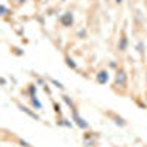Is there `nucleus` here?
<instances>
[{"label":"nucleus","instance_id":"f257e3e1","mask_svg":"<svg viewBox=\"0 0 147 147\" xmlns=\"http://www.w3.org/2000/svg\"><path fill=\"white\" fill-rule=\"evenodd\" d=\"M128 84V75L124 69H118L115 74V88L125 90Z\"/></svg>","mask_w":147,"mask_h":147},{"label":"nucleus","instance_id":"f03ea898","mask_svg":"<svg viewBox=\"0 0 147 147\" xmlns=\"http://www.w3.org/2000/svg\"><path fill=\"white\" fill-rule=\"evenodd\" d=\"M72 121L77 124V127L78 128H81V129H88V122L85 121L82 116H80V113H78V110H77V107H74L72 109Z\"/></svg>","mask_w":147,"mask_h":147},{"label":"nucleus","instance_id":"7ed1b4c3","mask_svg":"<svg viewBox=\"0 0 147 147\" xmlns=\"http://www.w3.org/2000/svg\"><path fill=\"white\" fill-rule=\"evenodd\" d=\"M107 81H109V71L102 69L96 74V82L97 84H106Z\"/></svg>","mask_w":147,"mask_h":147},{"label":"nucleus","instance_id":"20e7f679","mask_svg":"<svg viewBox=\"0 0 147 147\" xmlns=\"http://www.w3.org/2000/svg\"><path fill=\"white\" fill-rule=\"evenodd\" d=\"M60 24H62L63 27H71L72 24H74V15H72V12H66V13H63L62 16H60Z\"/></svg>","mask_w":147,"mask_h":147},{"label":"nucleus","instance_id":"39448f33","mask_svg":"<svg viewBox=\"0 0 147 147\" xmlns=\"http://www.w3.org/2000/svg\"><path fill=\"white\" fill-rule=\"evenodd\" d=\"M18 107L22 110V112H25L28 116H31V118H34V119H37V121H38L40 119V116L38 115H37L35 112H32V110L30 109V107H27V106H24V105H18Z\"/></svg>","mask_w":147,"mask_h":147},{"label":"nucleus","instance_id":"423d86ee","mask_svg":"<svg viewBox=\"0 0 147 147\" xmlns=\"http://www.w3.org/2000/svg\"><path fill=\"white\" fill-rule=\"evenodd\" d=\"M30 100H31V105H32V107H34L35 110H40V109L43 107L41 102L38 100V97H37V96H30Z\"/></svg>","mask_w":147,"mask_h":147},{"label":"nucleus","instance_id":"0eeeda50","mask_svg":"<svg viewBox=\"0 0 147 147\" xmlns=\"http://www.w3.org/2000/svg\"><path fill=\"white\" fill-rule=\"evenodd\" d=\"M127 46H128L127 37H121V40H119V43H118V50H119V52H125V50H127Z\"/></svg>","mask_w":147,"mask_h":147},{"label":"nucleus","instance_id":"6e6552de","mask_svg":"<svg viewBox=\"0 0 147 147\" xmlns=\"http://www.w3.org/2000/svg\"><path fill=\"white\" fill-rule=\"evenodd\" d=\"M113 119H115L113 122H115L116 125H119V127H125V125H127V122H125V119H122L121 116H115Z\"/></svg>","mask_w":147,"mask_h":147},{"label":"nucleus","instance_id":"1a4fd4ad","mask_svg":"<svg viewBox=\"0 0 147 147\" xmlns=\"http://www.w3.org/2000/svg\"><path fill=\"white\" fill-rule=\"evenodd\" d=\"M65 60H66V65H68L69 68H72V69H77V63H75V60H74L72 57H69V56H68Z\"/></svg>","mask_w":147,"mask_h":147},{"label":"nucleus","instance_id":"9d476101","mask_svg":"<svg viewBox=\"0 0 147 147\" xmlns=\"http://www.w3.org/2000/svg\"><path fill=\"white\" fill-rule=\"evenodd\" d=\"M62 100H63V102H65V103L68 105V107H71V110H72L74 107H75V106H74V102H72V100L69 99L68 96H62Z\"/></svg>","mask_w":147,"mask_h":147},{"label":"nucleus","instance_id":"9b49d317","mask_svg":"<svg viewBox=\"0 0 147 147\" xmlns=\"http://www.w3.org/2000/svg\"><path fill=\"white\" fill-rule=\"evenodd\" d=\"M59 124H60V125H65V127H68V128H72V122H71L69 119H63V121H60Z\"/></svg>","mask_w":147,"mask_h":147},{"label":"nucleus","instance_id":"f8f14e48","mask_svg":"<svg viewBox=\"0 0 147 147\" xmlns=\"http://www.w3.org/2000/svg\"><path fill=\"white\" fill-rule=\"evenodd\" d=\"M50 82L55 84V87H57V88H60V90H63V84H62V82H59V81H56V80H53V78L50 80Z\"/></svg>","mask_w":147,"mask_h":147},{"label":"nucleus","instance_id":"ddd939ff","mask_svg":"<svg viewBox=\"0 0 147 147\" xmlns=\"http://www.w3.org/2000/svg\"><path fill=\"white\" fill-rule=\"evenodd\" d=\"M6 13H7V7H6V5L3 3L2 6H0V15H2V16H6Z\"/></svg>","mask_w":147,"mask_h":147},{"label":"nucleus","instance_id":"4468645a","mask_svg":"<svg viewBox=\"0 0 147 147\" xmlns=\"http://www.w3.org/2000/svg\"><path fill=\"white\" fill-rule=\"evenodd\" d=\"M143 49H144V44L138 41V43H137V50H138L140 53H143V52H144V50H143Z\"/></svg>","mask_w":147,"mask_h":147},{"label":"nucleus","instance_id":"2eb2a0df","mask_svg":"<svg viewBox=\"0 0 147 147\" xmlns=\"http://www.w3.org/2000/svg\"><path fill=\"white\" fill-rule=\"evenodd\" d=\"M13 2H15L16 5H22V3H25V0H13Z\"/></svg>","mask_w":147,"mask_h":147},{"label":"nucleus","instance_id":"dca6fc26","mask_svg":"<svg viewBox=\"0 0 147 147\" xmlns=\"http://www.w3.org/2000/svg\"><path fill=\"white\" fill-rule=\"evenodd\" d=\"M37 84H40V85H43V84H44V80H43V78H38V80H37Z\"/></svg>","mask_w":147,"mask_h":147},{"label":"nucleus","instance_id":"f3484780","mask_svg":"<svg viewBox=\"0 0 147 147\" xmlns=\"http://www.w3.org/2000/svg\"><path fill=\"white\" fill-rule=\"evenodd\" d=\"M115 2H116V3H118V5H121V3H122V2H124V0H115Z\"/></svg>","mask_w":147,"mask_h":147},{"label":"nucleus","instance_id":"a211bd4d","mask_svg":"<svg viewBox=\"0 0 147 147\" xmlns=\"http://www.w3.org/2000/svg\"><path fill=\"white\" fill-rule=\"evenodd\" d=\"M146 82H147V72H146Z\"/></svg>","mask_w":147,"mask_h":147},{"label":"nucleus","instance_id":"6ab92c4d","mask_svg":"<svg viewBox=\"0 0 147 147\" xmlns=\"http://www.w3.org/2000/svg\"><path fill=\"white\" fill-rule=\"evenodd\" d=\"M146 103H147V96H146Z\"/></svg>","mask_w":147,"mask_h":147},{"label":"nucleus","instance_id":"aec40b11","mask_svg":"<svg viewBox=\"0 0 147 147\" xmlns=\"http://www.w3.org/2000/svg\"><path fill=\"white\" fill-rule=\"evenodd\" d=\"M62 2H65V0H62Z\"/></svg>","mask_w":147,"mask_h":147}]
</instances>
